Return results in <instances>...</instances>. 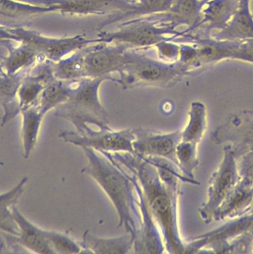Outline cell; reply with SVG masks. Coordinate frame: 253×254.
<instances>
[{
    "mask_svg": "<svg viewBox=\"0 0 253 254\" xmlns=\"http://www.w3.org/2000/svg\"><path fill=\"white\" fill-rule=\"evenodd\" d=\"M104 152L136 177L150 213L162 232L165 250L171 254H186L177 213L181 181L170 171L155 167L129 153Z\"/></svg>",
    "mask_w": 253,
    "mask_h": 254,
    "instance_id": "6da1fadb",
    "label": "cell"
},
{
    "mask_svg": "<svg viewBox=\"0 0 253 254\" xmlns=\"http://www.w3.org/2000/svg\"><path fill=\"white\" fill-rule=\"evenodd\" d=\"M81 149L87 164L80 172L92 178L101 187L117 212L119 227L135 238L141 217L136 192L134 193L135 188L126 169L104 151L90 148Z\"/></svg>",
    "mask_w": 253,
    "mask_h": 254,
    "instance_id": "7a4b0ae2",
    "label": "cell"
},
{
    "mask_svg": "<svg viewBox=\"0 0 253 254\" xmlns=\"http://www.w3.org/2000/svg\"><path fill=\"white\" fill-rule=\"evenodd\" d=\"M106 81L104 78L86 77L73 82L69 99L55 108V117L71 123L80 134L89 131L92 126L99 130L111 129L108 114L99 98L100 87Z\"/></svg>",
    "mask_w": 253,
    "mask_h": 254,
    "instance_id": "3957f363",
    "label": "cell"
},
{
    "mask_svg": "<svg viewBox=\"0 0 253 254\" xmlns=\"http://www.w3.org/2000/svg\"><path fill=\"white\" fill-rule=\"evenodd\" d=\"M118 74L116 84L125 90L140 87L171 88L187 76L178 62L156 60L132 49L126 51L125 64Z\"/></svg>",
    "mask_w": 253,
    "mask_h": 254,
    "instance_id": "277c9868",
    "label": "cell"
},
{
    "mask_svg": "<svg viewBox=\"0 0 253 254\" xmlns=\"http://www.w3.org/2000/svg\"><path fill=\"white\" fill-rule=\"evenodd\" d=\"M182 35V31L173 26L159 25L145 18L135 19L116 26V30L100 31L97 38L100 42L120 44L132 50H144L173 36Z\"/></svg>",
    "mask_w": 253,
    "mask_h": 254,
    "instance_id": "5b68a950",
    "label": "cell"
},
{
    "mask_svg": "<svg viewBox=\"0 0 253 254\" xmlns=\"http://www.w3.org/2000/svg\"><path fill=\"white\" fill-rule=\"evenodd\" d=\"M239 181L237 159L232 147L227 144L223 148V160L220 166L210 178L207 200L198 210L205 224L214 221L217 209Z\"/></svg>",
    "mask_w": 253,
    "mask_h": 254,
    "instance_id": "8992f818",
    "label": "cell"
},
{
    "mask_svg": "<svg viewBox=\"0 0 253 254\" xmlns=\"http://www.w3.org/2000/svg\"><path fill=\"white\" fill-rule=\"evenodd\" d=\"M11 30L19 38L20 43L31 46L39 56L52 62H58L77 50L100 42L98 38L90 39L83 34L65 38H52L22 27L11 28Z\"/></svg>",
    "mask_w": 253,
    "mask_h": 254,
    "instance_id": "52a82bcc",
    "label": "cell"
},
{
    "mask_svg": "<svg viewBox=\"0 0 253 254\" xmlns=\"http://www.w3.org/2000/svg\"><path fill=\"white\" fill-rule=\"evenodd\" d=\"M58 136L66 143L82 148H90L98 151L108 152H127L133 154L132 142L135 139L132 129L115 131L113 129L95 130L91 129L87 133L63 130Z\"/></svg>",
    "mask_w": 253,
    "mask_h": 254,
    "instance_id": "ba28073f",
    "label": "cell"
},
{
    "mask_svg": "<svg viewBox=\"0 0 253 254\" xmlns=\"http://www.w3.org/2000/svg\"><path fill=\"white\" fill-rule=\"evenodd\" d=\"M128 48L120 44L98 42L85 47V67L86 77L104 78L116 83L119 73L126 61Z\"/></svg>",
    "mask_w": 253,
    "mask_h": 254,
    "instance_id": "9c48e42d",
    "label": "cell"
},
{
    "mask_svg": "<svg viewBox=\"0 0 253 254\" xmlns=\"http://www.w3.org/2000/svg\"><path fill=\"white\" fill-rule=\"evenodd\" d=\"M212 139L218 145L229 144L236 159L253 150V112L244 111L232 114L213 132Z\"/></svg>",
    "mask_w": 253,
    "mask_h": 254,
    "instance_id": "30bf717a",
    "label": "cell"
},
{
    "mask_svg": "<svg viewBox=\"0 0 253 254\" xmlns=\"http://www.w3.org/2000/svg\"><path fill=\"white\" fill-rule=\"evenodd\" d=\"M126 171L127 176L132 181V185L135 188V192L138 197V207H139L141 217V225L137 230L136 234L134 238L133 247H132L133 253L134 254H162L165 249L163 238L159 233L157 224L150 213V209L144 199L141 186L138 184L136 177L126 169Z\"/></svg>",
    "mask_w": 253,
    "mask_h": 254,
    "instance_id": "8fae6325",
    "label": "cell"
},
{
    "mask_svg": "<svg viewBox=\"0 0 253 254\" xmlns=\"http://www.w3.org/2000/svg\"><path fill=\"white\" fill-rule=\"evenodd\" d=\"M135 139L132 142L135 155L140 158L147 157L167 159L178 166L176 148L181 140L182 130L171 133H153L147 129H132Z\"/></svg>",
    "mask_w": 253,
    "mask_h": 254,
    "instance_id": "7c38bea8",
    "label": "cell"
},
{
    "mask_svg": "<svg viewBox=\"0 0 253 254\" xmlns=\"http://www.w3.org/2000/svg\"><path fill=\"white\" fill-rule=\"evenodd\" d=\"M207 0H174L166 12L142 17L159 25L173 26H187L183 34L193 32L202 19V11Z\"/></svg>",
    "mask_w": 253,
    "mask_h": 254,
    "instance_id": "4fadbf2b",
    "label": "cell"
},
{
    "mask_svg": "<svg viewBox=\"0 0 253 254\" xmlns=\"http://www.w3.org/2000/svg\"><path fill=\"white\" fill-rule=\"evenodd\" d=\"M239 1L208 0L202 8L200 22L196 29L190 33L209 38L214 31H221L226 27L238 9Z\"/></svg>",
    "mask_w": 253,
    "mask_h": 254,
    "instance_id": "5bb4252c",
    "label": "cell"
},
{
    "mask_svg": "<svg viewBox=\"0 0 253 254\" xmlns=\"http://www.w3.org/2000/svg\"><path fill=\"white\" fill-rule=\"evenodd\" d=\"M13 218L19 227V235H8L10 239L17 245L35 254H55L47 238L45 230L30 222L22 215L16 206L12 209Z\"/></svg>",
    "mask_w": 253,
    "mask_h": 254,
    "instance_id": "9a60e30c",
    "label": "cell"
},
{
    "mask_svg": "<svg viewBox=\"0 0 253 254\" xmlns=\"http://www.w3.org/2000/svg\"><path fill=\"white\" fill-rule=\"evenodd\" d=\"M219 41H247L253 39V16L250 0H240L238 9L224 29L211 34Z\"/></svg>",
    "mask_w": 253,
    "mask_h": 254,
    "instance_id": "2e32d148",
    "label": "cell"
},
{
    "mask_svg": "<svg viewBox=\"0 0 253 254\" xmlns=\"http://www.w3.org/2000/svg\"><path fill=\"white\" fill-rule=\"evenodd\" d=\"M174 0H135L133 5L129 9L110 14L102 23L98 30L102 31L113 25L120 24L129 20L142 18L153 14L166 12Z\"/></svg>",
    "mask_w": 253,
    "mask_h": 254,
    "instance_id": "e0dca14e",
    "label": "cell"
},
{
    "mask_svg": "<svg viewBox=\"0 0 253 254\" xmlns=\"http://www.w3.org/2000/svg\"><path fill=\"white\" fill-rule=\"evenodd\" d=\"M253 200V187L239 181L216 212L214 221L248 215Z\"/></svg>",
    "mask_w": 253,
    "mask_h": 254,
    "instance_id": "ac0fdd59",
    "label": "cell"
},
{
    "mask_svg": "<svg viewBox=\"0 0 253 254\" xmlns=\"http://www.w3.org/2000/svg\"><path fill=\"white\" fill-rule=\"evenodd\" d=\"M31 68L22 69L12 75L5 73L0 76V106L4 110L1 126L5 125L21 112L17 92L22 79Z\"/></svg>",
    "mask_w": 253,
    "mask_h": 254,
    "instance_id": "d6986e66",
    "label": "cell"
},
{
    "mask_svg": "<svg viewBox=\"0 0 253 254\" xmlns=\"http://www.w3.org/2000/svg\"><path fill=\"white\" fill-rule=\"evenodd\" d=\"M134 237L126 233L125 236L116 238H98L92 236L89 231L83 235L80 244V253L86 254H121L130 253L133 247Z\"/></svg>",
    "mask_w": 253,
    "mask_h": 254,
    "instance_id": "ffe728a7",
    "label": "cell"
},
{
    "mask_svg": "<svg viewBox=\"0 0 253 254\" xmlns=\"http://www.w3.org/2000/svg\"><path fill=\"white\" fill-rule=\"evenodd\" d=\"M8 54L3 57L1 66L7 75L16 73L24 69L32 67L39 61L43 59L39 56L34 49L25 43L12 46L7 49Z\"/></svg>",
    "mask_w": 253,
    "mask_h": 254,
    "instance_id": "44dd1931",
    "label": "cell"
},
{
    "mask_svg": "<svg viewBox=\"0 0 253 254\" xmlns=\"http://www.w3.org/2000/svg\"><path fill=\"white\" fill-rule=\"evenodd\" d=\"M73 82L54 78L43 89L39 97L37 106L43 116L60 105L65 103L72 92Z\"/></svg>",
    "mask_w": 253,
    "mask_h": 254,
    "instance_id": "7402d4cb",
    "label": "cell"
},
{
    "mask_svg": "<svg viewBox=\"0 0 253 254\" xmlns=\"http://www.w3.org/2000/svg\"><path fill=\"white\" fill-rule=\"evenodd\" d=\"M28 181V178L25 177L11 190L0 194V231L3 233L15 236L19 235V227L13 218L12 209L22 195L24 186Z\"/></svg>",
    "mask_w": 253,
    "mask_h": 254,
    "instance_id": "603a6c76",
    "label": "cell"
},
{
    "mask_svg": "<svg viewBox=\"0 0 253 254\" xmlns=\"http://www.w3.org/2000/svg\"><path fill=\"white\" fill-rule=\"evenodd\" d=\"M52 72L56 79L68 82H75L86 78L84 48L58 62H52Z\"/></svg>",
    "mask_w": 253,
    "mask_h": 254,
    "instance_id": "cb8c5ba5",
    "label": "cell"
},
{
    "mask_svg": "<svg viewBox=\"0 0 253 254\" xmlns=\"http://www.w3.org/2000/svg\"><path fill=\"white\" fill-rule=\"evenodd\" d=\"M22 117V142L23 156L28 159L35 147L44 116L37 105L21 111Z\"/></svg>",
    "mask_w": 253,
    "mask_h": 254,
    "instance_id": "d4e9b609",
    "label": "cell"
},
{
    "mask_svg": "<svg viewBox=\"0 0 253 254\" xmlns=\"http://www.w3.org/2000/svg\"><path fill=\"white\" fill-rule=\"evenodd\" d=\"M207 128V112L205 105L200 102L190 104L189 121L182 130L181 140L199 144Z\"/></svg>",
    "mask_w": 253,
    "mask_h": 254,
    "instance_id": "484cf974",
    "label": "cell"
},
{
    "mask_svg": "<svg viewBox=\"0 0 253 254\" xmlns=\"http://www.w3.org/2000/svg\"><path fill=\"white\" fill-rule=\"evenodd\" d=\"M197 144L180 140L176 148L178 166L182 173L189 179L195 180L193 172L199 166L197 157Z\"/></svg>",
    "mask_w": 253,
    "mask_h": 254,
    "instance_id": "4316f807",
    "label": "cell"
},
{
    "mask_svg": "<svg viewBox=\"0 0 253 254\" xmlns=\"http://www.w3.org/2000/svg\"><path fill=\"white\" fill-rule=\"evenodd\" d=\"M45 233L55 254H75L81 252L80 244L70 236L54 230H45Z\"/></svg>",
    "mask_w": 253,
    "mask_h": 254,
    "instance_id": "83f0119b",
    "label": "cell"
},
{
    "mask_svg": "<svg viewBox=\"0 0 253 254\" xmlns=\"http://www.w3.org/2000/svg\"><path fill=\"white\" fill-rule=\"evenodd\" d=\"M159 60L167 63H176L180 56V46L171 38L161 41L155 46Z\"/></svg>",
    "mask_w": 253,
    "mask_h": 254,
    "instance_id": "f1b7e54d",
    "label": "cell"
},
{
    "mask_svg": "<svg viewBox=\"0 0 253 254\" xmlns=\"http://www.w3.org/2000/svg\"><path fill=\"white\" fill-rule=\"evenodd\" d=\"M240 181L246 185L253 187V150L247 151L237 159Z\"/></svg>",
    "mask_w": 253,
    "mask_h": 254,
    "instance_id": "f546056e",
    "label": "cell"
},
{
    "mask_svg": "<svg viewBox=\"0 0 253 254\" xmlns=\"http://www.w3.org/2000/svg\"><path fill=\"white\" fill-rule=\"evenodd\" d=\"M20 43V40L12 32L11 28L0 25V45L6 49L13 46V43Z\"/></svg>",
    "mask_w": 253,
    "mask_h": 254,
    "instance_id": "4dcf8cb0",
    "label": "cell"
},
{
    "mask_svg": "<svg viewBox=\"0 0 253 254\" xmlns=\"http://www.w3.org/2000/svg\"><path fill=\"white\" fill-rule=\"evenodd\" d=\"M248 215H253V203H252L251 208H250V212H249Z\"/></svg>",
    "mask_w": 253,
    "mask_h": 254,
    "instance_id": "1f68e13d",
    "label": "cell"
},
{
    "mask_svg": "<svg viewBox=\"0 0 253 254\" xmlns=\"http://www.w3.org/2000/svg\"><path fill=\"white\" fill-rule=\"evenodd\" d=\"M4 74H5V72H4L2 67H1V64H0V76H2Z\"/></svg>",
    "mask_w": 253,
    "mask_h": 254,
    "instance_id": "d6a6232c",
    "label": "cell"
},
{
    "mask_svg": "<svg viewBox=\"0 0 253 254\" xmlns=\"http://www.w3.org/2000/svg\"><path fill=\"white\" fill-rule=\"evenodd\" d=\"M207 1H208V0H207Z\"/></svg>",
    "mask_w": 253,
    "mask_h": 254,
    "instance_id": "836d02e7",
    "label": "cell"
}]
</instances>
